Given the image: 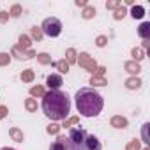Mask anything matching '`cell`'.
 Instances as JSON below:
<instances>
[{"label":"cell","instance_id":"obj_1","mask_svg":"<svg viewBox=\"0 0 150 150\" xmlns=\"http://www.w3.org/2000/svg\"><path fill=\"white\" fill-rule=\"evenodd\" d=\"M42 111L50 120H65L71 113V99L60 88L50 90L42 96Z\"/></svg>","mask_w":150,"mask_h":150},{"label":"cell","instance_id":"obj_2","mask_svg":"<svg viewBox=\"0 0 150 150\" xmlns=\"http://www.w3.org/2000/svg\"><path fill=\"white\" fill-rule=\"evenodd\" d=\"M74 101H76V110L81 117H97L101 111H103V106H104V99L103 96L90 88V87H83L76 92V97H74Z\"/></svg>","mask_w":150,"mask_h":150},{"label":"cell","instance_id":"obj_3","mask_svg":"<svg viewBox=\"0 0 150 150\" xmlns=\"http://www.w3.org/2000/svg\"><path fill=\"white\" fill-rule=\"evenodd\" d=\"M71 150H101V141L83 127H72L67 134Z\"/></svg>","mask_w":150,"mask_h":150},{"label":"cell","instance_id":"obj_4","mask_svg":"<svg viewBox=\"0 0 150 150\" xmlns=\"http://www.w3.org/2000/svg\"><path fill=\"white\" fill-rule=\"evenodd\" d=\"M42 34L48 35V37H58L60 32H62V23L58 18H46L42 21V27H41Z\"/></svg>","mask_w":150,"mask_h":150},{"label":"cell","instance_id":"obj_5","mask_svg":"<svg viewBox=\"0 0 150 150\" xmlns=\"http://www.w3.org/2000/svg\"><path fill=\"white\" fill-rule=\"evenodd\" d=\"M50 150H71V145H69L67 136H58V138L51 143Z\"/></svg>","mask_w":150,"mask_h":150},{"label":"cell","instance_id":"obj_6","mask_svg":"<svg viewBox=\"0 0 150 150\" xmlns=\"http://www.w3.org/2000/svg\"><path fill=\"white\" fill-rule=\"evenodd\" d=\"M46 85L50 87V90L60 88V85H62V76H58V74H50V76L46 78Z\"/></svg>","mask_w":150,"mask_h":150},{"label":"cell","instance_id":"obj_7","mask_svg":"<svg viewBox=\"0 0 150 150\" xmlns=\"http://www.w3.org/2000/svg\"><path fill=\"white\" fill-rule=\"evenodd\" d=\"M131 14H132V18H134V20H136V18H138V20H141V18H143V14H145V9H143L141 6H138V7H132Z\"/></svg>","mask_w":150,"mask_h":150},{"label":"cell","instance_id":"obj_8","mask_svg":"<svg viewBox=\"0 0 150 150\" xmlns=\"http://www.w3.org/2000/svg\"><path fill=\"white\" fill-rule=\"evenodd\" d=\"M111 124H113V125H118V127H125V125H127V120H125V118H120V117H115V118L111 120Z\"/></svg>","mask_w":150,"mask_h":150},{"label":"cell","instance_id":"obj_9","mask_svg":"<svg viewBox=\"0 0 150 150\" xmlns=\"http://www.w3.org/2000/svg\"><path fill=\"white\" fill-rule=\"evenodd\" d=\"M148 28H150V23H143V25L139 27V35L146 37V35H148Z\"/></svg>","mask_w":150,"mask_h":150},{"label":"cell","instance_id":"obj_10","mask_svg":"<svg viewBox=\"0 0 150 150\" xmlns=\"http://www.w3.org/2000/svg\"><path fill=\"white\" fill-rule=\"evenodd\" d=\"M139 85H141L139 80H129V81H127V87H129V88H138Z\"/></svg>","mask_w":150,"mask_h":150},{"label":"cell","instance_id":"obj_11","mask_svg":"<svg viewBox=\"0 0 150 150\" xmlns=\"http://www.w3.org/2000/svg\"><path fill=\"white\" fill-rule=\"evenodd\" d=\"M57 67L60 69V72H67V71H69V65H67L64 60H62V62H58V64H57Z\"/></svg>","mask_w":150,"mask_h":150},{"label":"cell","instance_id":"obj_12","mask_svg":"<svg viewBox=\"0 0 150 150\" xmlns=\"http://www.w3.org/2000/svg\"><path fill=\"white\" fill-rule=\"evenodd\" d=\"M32 78H34L32 71H27V72H23V74H21V80H25V81H30Z\"/></svg>","mask_w":150,"mask_h":150},{"label":"cell","instance_id":"obj_13","mask_svg":"<svg viewBox=\"0 0 150 150\" xmlns=\"http://www.w3.org/2000/svg\"><path fill=\"white\" fill-rule=\"evenodd\" d=\"M58 129H60V127H58L57 124H51V125H48V132H50V134H57V132H58Z\"/></svg>","mask_w":150,"mask_h":150},{"label":"cell","instance_id":"obj_14","mask_svg":"<svg viewBox=\"0 0 150 150\" xmlns=\"http://www.w3.org/2000/svg\"><path fill=\"white\" fill-rule=\"evenodd\" d=\"M32 35H34V39H37V41L42 37V34H41V30H39L37 27H34V30H32Z\"/></svg>","mask_w":150,"mask_h":150},{"label":"cell","instance_id":"obj_15","mask_svg":"<svg viewBox=\"0 0 150 150\" xmlns=\"http://www.w3.org/2000/svg\"><path fill=\"white\" fill-rule=\"evenodd\" d=\"M9 62V55H4V53H0V65H4Z\"/></svg>","mask_w":150,"mask_h":150},{"label":"cell","instance_id":"obj_16","mask_svg":"<svg viewBox=\"0 0 150 150\" xmlns=\"http://www.w3.org/2000/svg\"><path fill=\"white\" fill-rule=\"evenodd\" d=\"M124 16H125V9L122 7V9H118V11H117V14H115V18H117V20H120V18H124Z\"/></svg>","mask_w":150,"mask_h":150},{"label":"cell","instance_id":"obj_17","mask_svg":"<svg viewBox=\"0 0 150 150\" xmlns=\"http://www.w3.org/2000/svg\"><path fill=\"white\" fill-rule=\"evenodd\" d=\"M11 134H13V136H14V138H16L18 141H23V136H21V134H20L18 131H16V129H13V131H11Z\"/></svg>","mask_w":150,"mask_h":150},{"label":"cell","instance_id":"obj_18","mask_svg":"<svg viewBox=\"0 0 150 150\" xmlns=\"http://www.w3.org/2000/svg\"><path fill=\"white\" fill-rule=\"evenodd\" d=\"M20 42H21V46L27 48V46H28V37H27V35H21V37H20Z\"/></svg>","mask_w":150,"mask_h":150},{"label":"cell","instance_id":"obj_19","mask_svg":"<svg viewBox=\"0 0 150 150\" xmlns=\"http://www.w3.org/2000/svg\"><path fill=\"white\" fill-rule=\"evenodd\" d=\"M32 94H34V96H44L41 87H35V88H32Z\"/></svg>","mask_w":150,"mask_h":150},{"label":"cell","instance_id":"obj_20","mask_svg":"<svg viewBox=\"0 0 150 150\" xmlns=\"http://www.w3.org/2000/svg\"><path fill=\"white\" fill-rule=\"evenodd\" d=\"M67 55H69V57H67V58H69V62H76V57H74V51H72V50H69V51H67Z\"/></svg>","mask_w":150,"mask_h":150},{"label":"cell","instance_id":"obj_21","mask_svg":"<svg viewBox=\"0 0 150 150\" xmlns=\"http://www.w3.org/2000/svg\"><path fill=\"white\" fill-rule=\"evenodd\" d=\"M94 14H96V11H94V9H87V11H85V14H83V16H85V18H92V16H94Z\"/></svg>","mask_w":150,"mask_h":150},{"label":"cell","instance_id":"obj_22","mask_svg":"<svg viewBox=\"0 0 150 150\" xmlns=\"http://www.w3.org/2000/svg\"><path fill=\"white\" fill-rule=\"evenodd\" d=\"M39 60H41V62H44V64H46V62H50V58H48V55H46V53H41V55H39Z\"/></svg>","mask_w":150,"mask_h":150},{"label":"cell","instance_id":"obj_23","mask_svg":"<svg viewBox=\"0 0 150 150\" xmlns=\"http://www.w3.org/2000/svg\"><path fill=\"white\" fill-rule=\"evenodd\" d=\"M20 11H21L20 6H14V7H13V16H20Z\"/></svg>","mask_w":150,"mask_h":150},{"label":"cell","instance_id":"obj_24","mask_svg":"<svg viewBox=\"0 0 150 150\" xmlns=\"http://www.w3.org/2000/svg\"><path fill=\"white\" fill-rule=\"evenodd\" d=\"M27 108H28V110H34V108H35V104H34V101H32V99H28V101H27Z\"/></svg>","mask_w":150,"mask_h":150},{"label":"cell","instance_id":"obj_25","mask_svg":"<svg viewBox=\"0 0 150 150\" xmlns=\"http://www.w3.org/2000/svg\"><path fill=\"white\" fill-rule=\"evenodd\" d=\"M104 44H106V39L104 37H99L97 39V46H104Z\"/></svg>","mask_w":150,"mask_h":150},{"label":"cell","instance_id":"obj_26","mask_svg":"<svg viewBox=\"0 0 150 150\" xmlns=\"http://www.w3.org/2000/svg\"><path fill=\"white\" fill-rule=\"evenodd\" d=\"M132 55H134L136 58H143V57H141V51H139V50H134V51H132Z\"/></svg>","mask_w":150,"mask_h":150},{"label":"cell","instance_id":"obj_27","mask_svg":"<svg viewBox=\"0 0 150 150\" xmlns=\"http://www.w3.org/2000/svg\"><path fill=\"white\" fill-rule=\"evenodd\" d=\"M6 115V108H0V118H2Z\"/></svg>","mask_w":150,"mask_h":150},{"label":"cell","instance_id":"obj_28","mask_svg":"<svg viewBox=\"0 0 150 150\" xmlns=\"http://www.w3.org/2000/svg\"><path fill=\"white\" fill-rule=\"evenodd\" d=\"M2 150H16V148H9V146H4Z\"/></svg>","mask_w":150,"mask_h":150}]
</instances>
